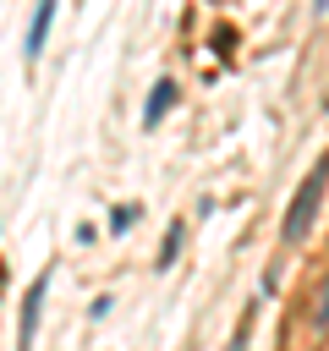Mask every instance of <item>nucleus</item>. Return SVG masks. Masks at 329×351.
Masks as SVG:
<instances>
[{
	"mask_svg": "<svg viewBox=\"0 0 329 351\" xmlns=\"http://www.w3.org/2000/svg\"><path fill=\"white\" fill-rule=\"evenodd\" d=\"M313 324H318V329H329V280L318 285V302H313Z\"/></svg>",
	"mask_w": 329,
	"mask_h": 351,
	"instance_id": "obj_7",
	"label": "nucleus"
},
{
	"mask_svg": "<svg viewBox=\"0 0 329 351\" xmlns=\"http://www.w3.org/2000/svg\"><path fill=\"white\" fill-rule=\"evenodd\" d=\"M324 192H329V154H318L313 170H307V181L291 192V208H285V219H280V241H285V247H302V241H307V230H313V219H318V208H324Z\"/></svg>",
	"mask_w": 329,
	"mask_h": 351,
	"instance_id": "obj_1",
	"label": "nucleus"
},
{
	"mask_svg": "<svg viewBox=\"0 0 329 351\" xmlns=\"http://www.w3.org/2000/svg\"><path fill=\"white\" fill-rule=\"evenodd\" d=\"M181 247H186V219H170V225H164V241H159L154 269H159V274H170V269H175V258H181Z\"/></svg>",
	"mask_w": 329,
	"mask_h": 351,
	"instance_id": "obj_5",
	"label": "nucleus"
},
{
	"mask_svg": "<svg viewBox=\"0 0 329 351\" xmlns=\"http://www.w3.org/2000/svg\"><path fill=\"white\" fill-rule=\"evenodd\" d=\"M49 280H55V269L44 263V269L27 280L22 302H16V351H33V340H38V318H44V302H49Z\"/></svg>",
	"mask_w": 329,
	"mask_h": 351,
	"instance_id": "obj_2",
	"label": "nucleus"
},
{
	"mask_svg": "<svg viewBox=\"0 0 329 351\" xmlns=\"http://www.w3.org/2000/svg\"><path fill=\"white\" fill-rule=\"evenodd\" d=\"M175 99H181L175 77H159V82L148 88V99H143V132H159V121L175 110Z\"/></svg>",
	"mask_w": 329,
	"mask_h": 351,
	"instance_id": "obj_4",
	"label": "nucleus"
},
{
	"mask_svg": "<svg viewBox=\"0 0 329 351\" xmlns=\"http://www.w3.org/2000/svg\"><path fill=\"white\" fill-rule=\"evenodd\" d=\"M110 307H115V296H93V302H88V318L99 324V318H110Z\"/></svg>",
	"mask_w": 329,
	"mask_h": 351,
	"instance_id": "obj_9",
	"label": "nucleus"
},
{
	"mask_svg": "<svg viewBox=\"0 0 329 351\" xmlns=\"http://www.w3.org/2000/svg\"><path fill=\"white\" fill-rule=\"evenodd\" d=\"M247 335H252V313H241V324H236V335H230L225 351H247Z\"/></svg>",
	"mask_w": 329,
	"mask_h": 351,
	"instance_id": "obj_8",
	"label": "nucleus"
},
{
	"mask_svg": "<svg viewBox=\"0 0 329 351\" xmlns=\"http://www.w3.org/2000/svg\"><path fill=\"white\" fill-rule=\"evenodd\" d=\"M137 219H143V203H115L110 208V236H126Z\"/></svg>",
	"mask_w": 329,
	"mask_h": 351,
	"instance_id": "obj_6",
	"label": "nucleus"
},
{
	"mask_svg": "<svg viewBox=\"0 0 329 351\" xmlns=\"http://www.w3.org/2000/svg\"><path fill=\"white\" fill-rule=\"evenodd\" d=\"M55 11H60V0H38V5H33V16H27V33H22V60H27V66L44 55V44H49V27H55Z\"/></svg>",
	"mask_w": 329,
	"mask_h": 351,
	"instance_id": "obj_3",
	"label": "nucleus"
},
{
	"mask_svg": "<svg viewBox=\"0 0 329 351\" xmlns=\"http://www.w3.org/2000/svg\"><path fill=\"white\" fill-rule=\"evenodd\" d=\"M313 11H318V16H329V0H313Z\"/></svg>",
	"mask_w": 329,
	"mask_h": 351,
	"instance_id": "obj_10",
	"label": "nucleus"
}]
</instances>
